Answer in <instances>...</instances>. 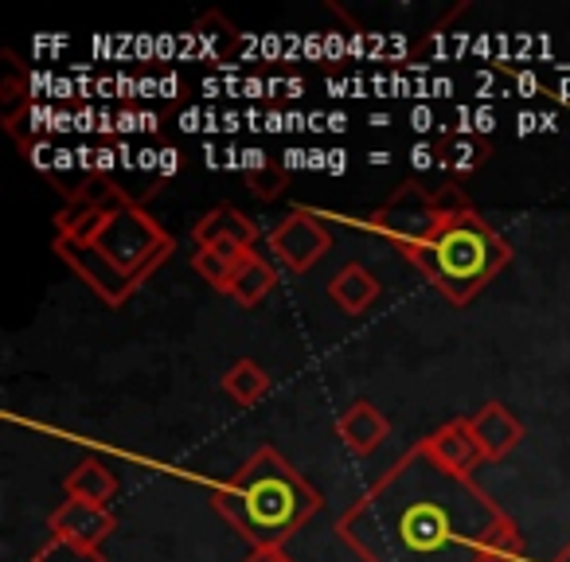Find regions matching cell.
Instances as JSON below:
<instances>
[{"mask_svg": "<svg viewBox=\"0 0 570 562\" xmlns=\"http://www.w3.org/2000/svg\"><path fill=\"white\" fill-rule=\"evenodd\" d=\"M364 562H520L512 515L473 481L442 469L414 442L336 520Z\"/></svg>", "mask_w": 570, "mask_h": 562, "instance_id": "6da1fadb", "label": "cell"}, {"mask_svg": "<svg viewBox=\"0 0 570 562\" xmlns=\"http://www.w3.org/2000/svg\"><path fill=\"white\" fill-rule=\"evenodd\" d=\"M372 230H380L453 305H469L512 262V243L453 184H399L375 207Z\"/></svg>", "mask_w": 570, "mask_h": 562, "instance_id": "7a4b0ae2", "label": "cell"}, {"mask_svg": "<svg viewBox=\"0 0 570 562\" xmlns=\"http://www.w3.org/2000/svg\"><path fill=\"white\" fill-rule=\"evenodd\" d=\"M173 250L176 238L106 176L75 188L56 215V254L114 309L126 305Z\"/></svg>", "mask_w": 570, "mask_h": 562, "instance_id": "3957f363", "label": "cell"}, {"mask_svg": "<svg viewBox=\"0 0 570 562\" xmlns=\"http://www.w3.org/2000/svg\"><path fill=\"white\" fill-rule=\"evenodd\" d=\"M321 492L297 473L274 445H262L250 461L235 469L227 484H219L212 507L254 546H285L313 515L321 512Z\"/></svg>", "mask_w": 570, "mask_h": 562, "instance_id": "277c9868", "label": "cell"}, {"mask_svg": "<svg viewBox=\"0 0 570 562\" xmlns=\"http://www.w3.org/2000/svg\"><path fill=\"white\" fill-rule=\"evenodd\" d=\"M328 246H333L328 227L313 211H305V207H294V211L269 230V250L277 254V262H285V266L294 269V274H305V269L317 266L328 254Z\"/></svg>", "mask_w": 570, "mask_h": 562, "instance_id": "5b68a950", "label": "cell"}, {"mask_svg": "<svg viewBox=\"0 0 570 562\" xmlns=\"http://www.w3.org/2000/svg\"><path fill=\"white\" fill-rule=\"evenodd\" d=\"M196 246L199 250L227 254V258H243L258 246V223L246 219L238 207L219 204L196 223Z\"/></svg>", "mask_w": 570, "mask_h": 562, "instance_id": "8992f818", "label": "cell"}, {"mask_svg": "<svg viewBox=\"0 0 570 562\" xmlns=\"http://www.w3.org/2000/svg\"><path fill=\"white\" fill-rule=\"evenodd\" d=\"M419 442L438 465L450 469V473H458V476H473V469H481L484 461H489L481 450V442L473 437L469 418H450L445 426H438L434 434L419 437Z\"/></svg>", "mask_w": 570, "mask_h": 562, "instance_id": "52a82bcc", "label": "cell"}, {"mask_svg": "<svg viewBox=\"0 0 570 562\" xmlns=\"http://www.w3.org/2000/svg\"><path fill=\"white\" fill-rule=\"evenodd\" d=\"M51 535L59 539H71V543H82V546H98L114 535L118 520H114L110 507H98V504H87V500H63V504L51 512L48 520Z\"/></svg>", "mask_w": 570, "mask_h": 562, "instance_id": "ba28073f", "label": "cell"}, {"mask_svg": "<svg viewBox=\"0 0 570 562\" xmlns=\"http://www.w3.org/2000/svg\"><path fill=\"white\" fill-rule=\"evenodd\" d=\"M469 426H473V437L481 442V450H484V457H489V461L508 457V453L523 442L520 418H515V414L508 411V406H500V403L481 406V411L469 418Z\"/></svg>", "mask_w": 570, "mask_h": 562, "instance_id": "9c48e42d", "label": "cell"}, {"mask_svg": "<svg viewBox=\"0 0 570 562\" xmlns=\"http://www.w3.org/2000/svg\"><path fill=\"white\" fill-rule=\"evenodd\" d=\"M336 434L344 437V445H348V450L372 453L375 445L387 442L391 426L372 403H364V398H360V403H352L348 411L341 414V422H336Z\"/></svg>", "mask_w": 570, "mask_h": 562, "instance_id": "30bf717a", "label": "cell"}, {"mask_svg": "<svg viewBox=\"0 0 570 562\" xmlns=\"http://www.w3.org/2000/svg\"><path fill=\"white\" fill-rule=\"evenodd\" d=\"M328 297L341 305L344 313H367L380 297V282L367 266L348 262L344 269H336L333 282H328Z\"/></svg>", "mask_w": 570, "mask_h": 562, "instance_id": "8fae6325", "label": "cell"}, {"mask_svg": "<svg viewBox=\"0 0 570 562\" xmlns=\"http://www.w3.org/2000/svg\"><path fill=\"white\" fill-rule=\"evenodd\" d=\"M274 286H277L274 266H269V262L262 258L258 250H250V254H243V258H238L235 277H230V289H227V294L235 297L238 305L254 309V305L266 302V294H269Z\"/></svg>", "mask_w": 570, "mask_h": 562, "instance_id": "7c38bea8", "label": "cell"}, {"mask_svg": "<svg viewBox=\"0 0 570 562\" xmlns=\"http://www.w3.org/2000/svg\"><path fill=\"white\" fill-rule=\"evenodd\" d=\"M63 492H67V500H87V504L106 507L114 500V492H118V476L98 457H87L67 473Z\"/></svg>", "mask_w": 570, "mask_h": 562, "instance_id": "4fadbf2b", "label": "cell"}, {"mask_svg": "<svg viewBox=\"0 0 570 562\" xmlns=\"http://www.w3.org/2000/svg\"><path fill=\"white\" fill-rule=\"evenodd\" d=\"M223 391H227V395L235 398L238 406L262 403V398L269 395V375H266V367L254 364V359H238V364H230L227 375H223Z\"/></svg>", "mask_w": 570, "mask_h": 562, "instance_id": "5bb4252c", "label": "cell"}, {"mask_svg": "<svg viewBox=\"0 0 570 562\" xmlns=\"http://www.w3.org/2000/svg\"><path fill=\"white\" fill-rule=\"evenodd\" d=\"M235 266H238V258H227V254H215V250H196V254H191V269H196V274L204 277L212 289H219V294H227V289H230Z\"/></svg>", "mask_w": 570, "mask_h": 562, "instance_id": "9a60e30c", "label": "cell"}, {"mask_svg": "<svg viewBox=\"0 0 570 562\" xmlns=\"http://www.w3.org/2000/svg\"><path fill=\"white\" fill-rule=\"evenodd\" d=\"M32 562H106V554L98 551V546H82V543H71V539L51 535L48 543L32 554Z\"/></svg>", "mask_w": 570, "mask_h": 562, "instance_id": "2e32d148", "label": "cell"}, {"mask_svg": "<svg viewBox=\"0 0 570 562\" xmlns=\"http://www.w3.org/2000/svg\"><path fill=\"white\" fill-rule=\"evenodd\" d=\"M250 184H254V191H258L262 199H269L285 184V172L277 165H266V160H262V172H254Z\"/></svg>", "mask_w": 570, "mask_h": 562, "instance_id": "e0dca14e", "label": "cell"}, {"mask_svg": "<svg viewBox=\"0 0 570 562\" xmlns=\"http://www.w3.org/2000/svg\"><path fill=\"white\" fill-rule=\"evenodd\" d=\"M484 145H476V141H461L458 149H453V157H450V165L453 168H461V172H465V168H476L484 160Z\"/></svg>", "mask_w": 570, "mask_h": 562, "instance_id": "ac0fdd59", "label": "cell"}, {"mask_svg": "<svg viewBox=\"0 0 570 562\" xmlns=\"http://www.w3.org/2000/svg\"><path fill=\"white\" fill-rule=\"evenodd\" d=\"M246 562H294V559L285 554V546H262V551L246 554Z\"/></svg>", "mask_w": 570, "mask_h": 562, "instance_id": "d6986e66", "label": "cell"}, {"mask_svg": "<svg viewBox=\"0 0 570 562\" xmlns=\"http://www.w3.org/2000/svg\"><path fill=\"white\" fill-rule=\"evenodd\" d=\"M554 562H570V543H567V546H562V551H559V554H554Z\"/></svg>", "mask_w": 570, "mask_h": 562, "instance_id": "ffe728a7", "label": "cell"}]
</instances>
